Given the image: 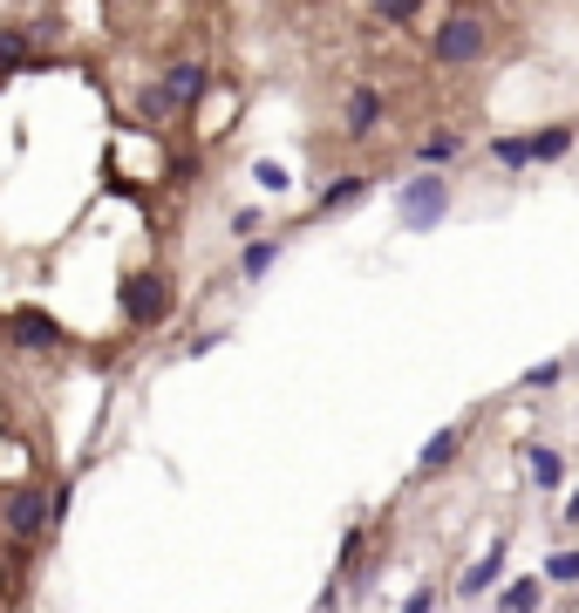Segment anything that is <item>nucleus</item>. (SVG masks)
I'll return each mask as SVG.
<instances>
[{
	"label": "nucleus",
	"mask_w": 579,
	"mask_h": 613,
	"mask_svg": "<svg viewBox=\"0 0 579 613\" xmlns=\"http://www.w3.org/2000/svg\"><path fill=\"white\" fill-rule=\"evenodd\" d=\"M430 55H437V68H477V62L491 55V21H484V14H464V8L443 14Z\"/></svg>",
	"instance_id": "f257e3e1"
},
{
	"label": "nucleus",
	"mask_w": 579,
	"mask_h": 613,
	"mask_svg": "<svg viewBox=\"0 0 579 613\" xmlns=\"http://www.w3.org/2000/svg\"><path fill=\"white\" fill-rule=\"evenodd\" d=\"M395 212H402V225H410V233H437L443 212H450V177H437V171L410 177V185L395 191Z\"/></svg>",
	"instance_id": "f03ea898"
},
{
	"label": "nucleus",
	"mask_w": 579,
	"mask_h": 613,
	"mask_svg": "<svg viewBox=\"0 0 579 613\" xmlns=\"http://www.w3.org/2000/svg\"><path fill=\"white\" fill-rule=\"evenodd\" d=\"M171 300H178V293H171L164 273H137L130 287H123V321H130V327H164Z\"/></svg>",
	"instance_id": "7ed1b4c3"
},
{
	"label": "nucleus",
	"mask_w": 579,
	"mask_h": 613,
	"mask_svg": "<svg viewBox=\"0 0 579 613\" xmlns=\"http://www.w3.org/2000/svg\"><path fill=\"white\" fill-rule=\"evenodd\" d=\"M0 518H8V531H14V539H41V531L48 525H55V511H48V491H35V484H21V491H8V498H0Z\"/></svg>",
	"instance_id": "20e7f679"
},
{
	"label": "nucleus",
	"mask_w": 579,
	"mask_h": 613,
	"mask_svg": "<svg viewBox=\"0 0 579 613\" xmlns=\"http://www.w3.org/2000/svg\"><path fill=\"white\" fill-rule=\"evenodd\" d=\"M164 89H171V96H178V110H198V96H205V89H212V68L185 55V62H171V68H164Z\"/></svg>",
	"instance_id": "39448f33"
},
{
	"label": "nucleus",
	"mask_w": 579,
	"mask_h": 613,
	"mask_svg": "<svg viewBox=\"0 0 579 613\" xmlns=\"http://www.w3.org/2000/svg\"><path fill=\"white\" fill-rule=\"evenodd\" d=\"M375 123H382V96H375L368 83H355V89H348V102H341V130L348 137H368Z\"/></svg>",
	"instance_id": "423d86ee"
},
{
	"label": "nucleus",
	"mask_w": 579,
	"mask_h": 613,
	"mask_svg": "<svg viewBox=\"0 0 579 613\" xmlns=\"http://www.w3.org/2000/svg\"><path fill=\"white\" fill-rule=\"evenodd\" d=\"M457 450H464V429H457V423H450V429H437V437L416 450V477H437V471H450V464H457Z\"/></svg>",
	"instance_id": "0eeeda50"
},
{
	"label": "nucleus",
	"mask_w": 579,
	"mask_h": 613,
	"mask_svg": "<svg viewBox=\"0 0 579 613\" xmlns=\"http://www.w3.org/2000/svg\"><path fill=\"white\" fill-rule=\"evenodd\" d=\"M14 335H21V348H62V321L41 314V306H21V314H14Z\"/></svg>",
	"instance_id": "6e6552de"
},
{
	"label": "nucleus",
	"mask_w": 579,
	"mask_h": 613,
	"mask_svg": "<svg viewBox=\"0 0 579 613\" xmlns=\"http://www.w3.org/2000/svg\"><path fill=\"white\" fill-rule=\"evenodd\" d=\"M498 586H505V546H491L484 559H477V566L457 579V593H464V600H477V593H498Z\"/></svg>",
	"instance_id": "1a4fd4ad"
},
{
	"label": "nucleus",
	"mask_w": 579,
	"mask_h": 613,
	"mask_svg": "<svg viewBox=\"0 0 579 613\" xmlns=\"http://www.w3.org/2000/svg\"><path fill=\"white\" fill-rule=\"evenodd\" d=\"M525 471H532L539 491H559V484H566V450H552V443H525Z\"/></svg>",
	"instance_id": "9d476101"
},
{
	"label": "nucleus",
	"mask_w": 579,
	"mask_h": 613,
	"mask_svg": "<svg viewBox=\"0 0 579 613\" xmlns=\"http://www.w3.org/2000/svg\"><path fill=\"white\" fill-rule=\"evenodd\" d=\"M0 68H8V75H21V68H48L28 28H0Z\"/></svg>",
	"instance_id": "9b49d317"
},
{
	"label": "nucleus",
	"mask_w": 579,
	"mask_h": 613,
	"mask_svg": "<svg viewBox=\"0 0 579 613\" xmlns=\"http://www.w3.org/2000/svg\"><path fill=\"white\" fill-rule=\"evenodd\" d=\"M498 613H545V579H505L498 586Z\"/></svg>",
	"instance_id": "f8f14e48"
},
{
	"label": "nucleus",
	"mask_w": 579,
	"mask_h": 613,
	"mask_svg": "<svg viewBox=\"0 0 579 613\" xmlns=\"http://www.w3.org/2000/svg\"><path fill=\"white\" fill-rule=\"evenodd\" d=\"M464 150H470L464 130H437V137H423V143H416V164H457Z\"/></svg>",
	"instance_id": "ddd939ff"
},
{
	"label": "nucleus",
	"mask_w": 579,
	"mask_h": 613,
	"mask_svg": "<svg viewBox=\"0 0 579 613\" xmlns=\"http://www.w3.org/2000/svg\"><path fill=\"white\" fill-rule=\"evenodd\" d=\"M362 198H368V177H335V185L320 191L314 212H348V204H362Z\"/></svg>",
	"instance_id": "4468645a"
},
{
	"label": "nucleus",
	"mask_w": 579,
	"mask_h": 613,
	"mask_svg": "<svg viewBox=\"0 0 579 613\" xmlns=\"http://www.w3.org/2000/svg\"><path fill=\"white\" fill-rule=\"evenodd\" d=\"M539 579H545V586H579V546H559V552H545Z\"/></svg>",
	"instance_id": "2eb2a0df"
},
{
	"label": "nucleus",
	"mask_w": 579,
	"mask_h": 613,
	"mask_svg": "<svg viewBox=\"0 0 579 613\" xmlns=\"http://www.w3.org/2000/svg\"><path fill=\"white\" fill-rule=\"evenodd\" d=\"M137 110H143V123H171V116H178V96H171L164 83H143L137 89Z\"/></svg>",
	"instance_id": "dca6fc26"
},
{
	"label": "nucleus",
	"mask_w": 579,
	"mask_h": 613,
	"mask_svg": "<svg viewBox=\"0 0 579 613\" xmlns=\"http://www.w3.org/2000/svg\"><path fill=\"white\" fill-rule=\"evenodd\" d=\"M566 150H572V123H552V130L532 137V164H559Z\"/></svg>",
	"instance_id": "f3484780"
},
{
	"label": "nucleus",
	"mask_w": 579,
	"mask_h": 613,
	"mask_svg": "<svg viewBox=\"0 0 579 613\" xmlns=\"http://www.w3.org/2000/svg\"><path fill=\"white\" fill-rule=\"evenodd\" d=\"M273 260H280V239H253V246H239V273H246V279L273 273Z\"/></svg>",
	"instance_id": "a211bd4d"
},
{
	"label": "nucleus",
	"mask_w": 579,
	"mask_h": 613,
	"mask_svg": "<svg viewBox=\"0 0 579 613\" xmlns=\"http://www.w3.org/2000/svg\"><path fill=\"white\" fill-rule=\"evenodd\" d=\"M491 158L505 171H525V164H532V137H491Z\"/></svg>",
	"instance_id": "6ab92c4d"
},
{
	"label": "nucleus",
	"mask_w": 579,
	"mask_h": 613,
	"mask_svg": "<svg viewBox=\"0 0 579 613\" xmlns=\"http://www.w3.org/2000/svg\"><path fill=\"white\" fill-rule=\"evenodd\" d=\"M566 381V362H539V368H525V389H559Z\"/></svg>",
	"instance_id": "aec40b11"
},
{
	"label": "nucleus",
	"mask_w": 579,
	"mask_h": 613,
	"mask_svg": "<svg viewBox=\"0 0 579 613\" xmlns=\"http://www.w3.org/2000/svg\"><path fill=\"white\" fill-rule=\"evenodd\" d=\"M423 8V0H375V21H389V28H395V21H410Z\"/></svg>",
	"instance_id": "412c9836"
},
{
	"label": "nucleus",
	"mask_w": 579,
	"mask_h": 613,
	"mask_svg": "<svg viewBox=\"0 0 579 613\" xmlns=\"http://www.w3.org/2000/svg\"><path fill=\"white\" fill-rule=\"evenodd\" d=\"M260 225H266V212H260V204H246V212H232V233H239V246H246V239H253V233H260Z\"/></svg>",
	"instance_id": "4be33fe9"
},
{
	"label": "nucleus",
	"mask_w": 579,
	"mask_h": 613,
	"mask_svg": "<svg viewBox=\"0 0 579 613\" xmlns=\"http://www.w3.org/2000/svg\"><path fill=\"white\" fill-rule=\"evenodd\" d=\"M253 177H260V185H266V191H287V185H293V177H287L280 164H273V158H260V164H253Z\"/></svg>",
	"instance_id": "5701e85b"
},
{
	"label": "nucleus",
	"mask_w": 579,
	"mask_h": 613,
	"mask_svg": "<svg viewBox=\"0 0 579 613\" xmlns=\"http://www.w3.org/2000/svg\"><path fill=\"white\" fill-rule=\"evenodd\" d=\"M402 613H437V586H416V593L402 600Z\"/></svg>",
	"instance_id": "b1692460"
},
{
	"label": "nucleus",
	"mask_w": 579,
	"mask_h": 613,
	"mask_svg": "<svg viewBox=\"0 0 579 613\" xmlns=\"http://www.w3.org/2000/svg\"><path fill=\"white\" fill-rule=\"evenodd\" d=\"M559 518H566V525H579V484H572V498L559 504Z\"/></svg>",
	"instance_id": "393cba45"
},
{
	"label": "nucleus",
	"mask_w": 579,
	"mask_h": 613,
	"mask_svg": "<svg viewBox=\"0 0 579 613\" xmlns=\"http://www.w3.org/2000/svg\"><path fill=\"white\" fill-rule=\"evenodd\" d=\"M0 83H8V68H0Z\"/></svg>",
	"instance_id": "a878e982"
}]
</instances>
